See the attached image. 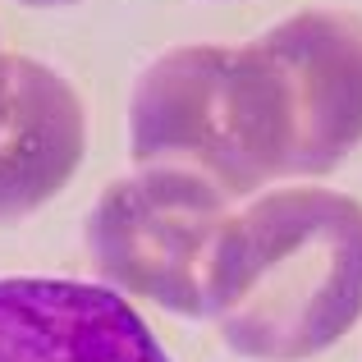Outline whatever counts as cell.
Here are the masks:
<instances>
[{
    "label": "cell",
    "instance_id": "8992f818",
    "mask_svg": "<svg viewBox=\"0 0 362 362\" xmlns=\"http://www.w3.org/2000/svg\"><path fill=\"white\" fill-rule=\"evenodd\" d=\"M88 151V110L69 78L0 51V225L46 206Z\"/></svg>",
    "mask_w": 362,
    "mask_h": 362
},
{
    "label": "cell",
    "instance_id": "5b68a950",
    "mask_svg": "<svg viewBox=\"0 0 362 362\" xmlns=\"http://www.w3.org/2000/svg\"><path fill=\"white\" fill-rule=\"evenodd\" d=\"M0 362H170L151 326L106 284L0 280Z\"/></svg>",
    "mask_w": 362,
    "mask_h": 362
},
{
    "label": "cell",
    "instance_id": "52a82bcc",
    "mask_svg": "<svg viewBox=\"0 0 362 362\" xmlns=\"http://www.w3.org/2000/svg\"><path fill=\"white\" fill-rule=\"evenodd\" d=\"M23 5H42V9H51V5H74V0H23Z\"/></svg>",
    "mask_w": 362,
    "mask_h": 362
},
{
    "label": "cell",
    "instance_id": "7a4b0ae2",
    "mask_svg": "<svg viewBox=\"0 0 362 362\" xmlns=\"http://www.w3.org/2000/svg\"><path fill=\"white\" fill-rule=\"evenodd\" d=\"M221 97L247 193L271 179L330 175L362 147V18L298 9L225 46Z\"/></svg>",
    "mask_w": 362,
    "mask_h": 362
},
{
    "label": "cell",
    "instance_id": "6da1fadb",
    "mask_svg": "<svg viewBox=\"0 0 362 362\" xmlns=\"http://www.w3.org/2000/svg\"><path fill=\"white\" fill-rule=\"evenodd\" d=\"M202 317L247 362L326 354L362 317V202L293 184L230 211Z\"/></svg>",
    "mask_w": 362,
    "mask_h": 362
},
{
    "label": "cell",
    "instance_id": "277c9868",
    "mask_svg": "<svg viewBox=\"0 0 362 362\" xmlns=\"http://www.w3.org/2000/svg\"><path fill=\"white\" fill-rule=\"evenodd\" d=\"M225 46H175L138 74L129 97V151L138 165L202 175L225 197H252L225 129Z\"/></svg>",
    "mask_w": 362,
    "mask_h": 362
},
{
    "label": "cell",
    "instance_id": "3957f363",
    "mask_svg": "<svg viewBox=\"0 0 362 362\" xmlns=\"http://www.w3.org/2000/svg\"><path fill=\"white\" fill-rule=\"evenodd\" d=\"M230 211V197L202 175L138 165L97 197L83 243L106 289L151 298L179 317H202L206 266Z\"/></svg>",
    "mask_w": 362,
    "mask_h": 362
}]
</instances>
